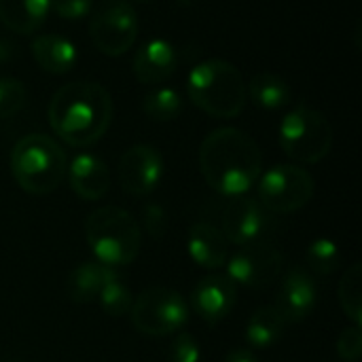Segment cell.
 Instances as JSON below:
<instances>
[{
  "label": "cell",
  "instance_id": "1",
  "mask_svg": "<svg viewBox=\"0 0 362 362\" xmlns=\"http://www.w3.org/2000/svg\"><path fill=\"white\" fill-rule=\"evenodd\" d=\"M199 168L206 182L225 197L248 193L263 174V153L242 129L210 132L199 146Z\"/></svg>",
  "mask_w": 362,
  "mask_h": 362
},
{
  "label": "cell",
  "instance_id": "2",
  "mask_svg": "<svg viewBox=\"0 0 362 362\" xmlns=\"http://www.w3.org/2000/svg\"><path fill=\"white\" fill-rule=\"evenodd\" d=\"M112 119V100L106 87L91 81L62 85L49 102V125L70 146L98 142Z\"/></svg>",
  "mask_w": 362,
  "mask_h": 362
},
{
  "label": "cell",
  "instance_id": "3",
  "mask_svg": "<svg viewBox=\"0 0 362 362\" xmlns=\"http://www.w3.org/2000/svg\"><path fill=\"white\" fill-rule=\"evenodd\" d=\"M189 100L214 119L238 117L246 102V83L242 72L225 59H204L195 64L187 78Z\"/></svg>",
  "mask_w": 362,
  "mask_h": 362
},
{
  "label": "cell",
  "instance_id": "4",
  "mask_svg": "<svg viewBox=\"0 0 362 362\" xmlns=\"http://www.w3.org/2000/svg\"><path fill=\"white\" fill-rule=\"evenodd\" d=\"M68 170L64 148L45 134H28L11 151V172L15 182L30 195L53 193Z\"/></svg>",
  "mask_w": 362,
  "mask_h": 362
},
{
  "label": "cell",
  "instance_id": "5",
  "mask_svg": "<svg viewBox=\"0 0 362 362\" xmlns=\"http://www.w3.org/2000/svg\"><path fill=\"white\" fill-rule=\"evenodd\" d=\"M85 240L95 261L108 267L134 263L142 248V231L138 221L117 206L98 208L87 216Z\"/></svg>",
  "mask_w": 362,
  "mask_h": 362
},
{
  "label": "cell",
  "instance_id": "6",
  "mask_svg": "<svg viewBox=\"0 0 362 362\" xmlns=\"http://www.w3.org/2000/svg\"><path fill=\"white\" fill-rule=\"evenodd\" d=\"M278 138L282 151L293 161L318 163L333 146V127L320 110L297 106L282 117Z\"/></svg>",
  "mask_w": 362,
  "mask_h": 362
},
{
  "label": "cell",
  "instance_id": "7",
  "mask_svg": "<svg viewBox=\"0 0 362 362\" xmlns=\"http://www.w3.org/2000/svg\"><path fill=\"white\" fill-rule=\"evenodd\" d=\"M189 303L168 286H153L138 295L132 303L129 318L136 331L148 337H168L182 331L189 322Z\"/></svg>",
  "mask_w": 362,
  "mask_h": 362
},
{
  "label": "cell",
  "instance_id": "8",
  "mask_svg": "<svg viewBox=\"0 0 362 362\" xmlns=\"http://www.w3.org/2000/svg\"><path fill=\"white\" fill-rule=\"evenodd\" d=\"M312 174L295 163L274 165L257 180V199L272 214H291L305 208L314 197Z\"/></svg>",
  "mask_w": 362,
  "mask_h": 362
},
{
  "label": "cell",
  "instance_id": "9",
  "mask_svg": "<svg viewBox=\"0 0 362 362\" xmlns=\"http://www.w3.org/2000/svg\"><path fill=\"white\" fill-rule=\"evenodd\" d=\"M138 30L140 21L136 8L127 0L104 2L89 21L93 47L108 57H119L129 51L138 38Z\"/></svg>",
  "mask_w": 362,
  "mask_h": 362
},
{
  "label": "cell",
  "instance_id": "10",
  "mask_svg": "<svg viewBox=\"0 0 362 362\" xmlns=\"http://www.w3.org/2000/svg\"><path fill=\"white\" fill-rule=\"evenodd\" d=\"M221 233L229 244L250 246V244H267L269 235L276 229L274 214L255 197H231L221 212Z\"/></svg>",
  "mask_w": 362,
  "mask_h": 362
},
{
  "label": "cell",
  "instance_id": "11",
  "mask_svg": "<svg viewBox=\"0 0 362 362\" xmlns=\"http://www.w3.org/2000/svg\"><path fill=\"white\" fill-rule=\"evenodd\" d=\"M225 267H227V276L238 286L263 288L274 284L282 276L284 255L272 244L240 246L238 252L229 255Z\"/></svg>",
  "mask_w": 362,
  "mask_h": 362
},
{
  "label": "cell",
  "instance_id": "12",
  "mask_svg": "<svg viewBox=\"0 0 362 362\" xmlns=\"http://www.w3.org/2000/svg\"><path fill=\"white\" fill-rule=\"evenodd\" d=\"M163 176V157L151 144H136L127 148L119 161V180L127 195H151Z\"/></svg>",
  "mask_w": 362,
  "mask_h": 362
},
{
  "label": "cell",
  "instance_id": "13",
  "mask_svg": "<svg viewBox=\"0 0 362 362\" xmlns=\"http://www.w3.org/2000/svg\"><path fill=\"white\" fill-rule=\"evenodd\" d=\"M238 303V284L227 274H210L191 291V308L204 322L216 325L227 318Z\"/></svg>",
  "mask_w": 362,
  "mask_h": 362
},
{
  "label": "cell",
  "instance_id": "14",
  "mask_svg": "<svg viewBox=\"0 0 362 362\" xmlns=\"http://www.w3.org/2000/svg\"><path fill=\"white\" fill-rule=\"evenodd\" d=\"M318 301V286L312 274L303 267H293L280 282L274 308L286 325L305 320Z\"/></svg>",
  "mask_w": 362,
  "mask_h": 362
},
{
  "label": "cell",
  "instance_id": "15",
  "mask_svg": "<svg viewBox=\"0 0 362 362\" xmlns=\"http://www.w3.org/2000/svg\"><path fill=\"white\" fill-rule=\"evenodd\" d=\"M178 66L176 47L168 38L146 40L134 57V74L142 85H159L168 81Z\"/></svg>",
  "mask_w": 362,
  "mask_h": 362
},
{
  "label": "cell",
  "instance_id": "16",
  "mask_svg": "<svg viewBox=\"0 0 362 362\" xmlns=\"http://www.w3.org/2000/svg\"><path fill=\"white\" fill-rule=\"evenodd\" d=\"M66 174H68L70 189L74 191V195H78L85 202H98L110 189L108 165L98 155H91V153L76 155L70 161Z\"/></svg>",
  "mask_w": 362,
  "mask_h": 362
},
{
  "label": "cell",
  "instance_id": "17",
  "mask_svg": "<svg viewBox=\"0 0 362 362\" xmlns=\"http://www.w3.org/2000/svg\"><path fill=\"white\" fill-rule=\"evenodd\" d=\"M189 257L204 269H221L229 259V242L212 223H195L187 235Z\"/></svg>",
  "mask_w": 362,
  "mask_h": 362
},
{
  "label": "cell",
  "instance_id": "18",
  "mask_svg": "<svg viewBox=\"0 0 362 362\" xmlns=\"http://www.w3.org/2000/svg\"><path fill=\"white\" fill-rule=\"evenodd\" d=\"M32 57L49 74H66L74 68L76 45L62 34H40L32 40Z\"/></svg>",
  "mask_w": 362,
  "mask_h": 362
},
{
  "label": "cell",
  "instance_id": "19",
  "mask_svg": "<svg viewBox=\"0 0 362 362\" xmlns=\"http://www.w3.org/2000/svg\"><path fill=\"white\" fill-rule=\"evenodd\" d=\"M117 276L119 274L115 267H108L100 261H85L78 267H74L72 274L68 276L66 293L74 303H91L98 299L100 291Z\"/></svg>",
  "mask_w": 362,
  "mask_h": 362
},
{
  "label": "cell",
  "instance_id": "20",
  "mask_svg": "<svg viewBox=\"0 0 362 362\" xmlns=\"http://www.w3.org/2000/svg\"><path fill=\"white\" fill-rule=\"evenodd\" d=\"M49 15V0H0V21L17 32H36Z\"/></svg>",
  "mask_w": 362,
  "mask_h": 362
},
{
  "label": "cell",
  "instance_id": "21",
  "mask_svg": "<svg viewBox=\"0 0 362 362\" xmlns=\"http://www.w3.org/2000/svg\"><path fill=\"white\" fill-rule=\"evenodd\" d=\"M246 93L252 100V104L263 110H280L288 106L293 100L291 85L274 72L255 74L246 85Z\"/></svg>",
  "mask_w": 362,
  "mask_h": 362
},
{
  "label": "cell",
  "instance_id": "22",
  "mask_svg": "<svg viewBox=\"0 0 362 362\" xmlns=\"http://www.w3.org/2000/svg\"><path fill=\"white\" fill-rule=\"evenodd\" d=\"M286 322L274 305L259 308L246 325V341L252 350H269L284 335Z\"/></svg>",
  "mask_w": 362,
  "mask_h": 362
},
{
  "label": "cell",
  "instance_id": "23",
  "mask_svg": "<svg viewBox=\"0 0 362 362\" xmlns=\"http://www.w3.org/2000/svg\"><path fill=\"white\" fill-rule=\"evenodd\" d=\"M339 305L344 314L352 320V325H362V265L354 263L346 269L339 288H337Z\"/></svg>",
  "mask_w": 362,
  "mask_h": 362
},
{
  "label": "cell",
  "instance_id": "24",
  "mask_svg": "<svg viewBox=\"0 0 362 362\" xmlns=\"http://www.w3.org/2000/svg\"><path fill=\"white\" fill-rule=\"evenodd\" d=\"M142 110L153 121H172L182 112V98L172 87H157L144 95Z\"/></svg>",
  "mask_w": 362,
  "mask_h": 362
},
{
  "label": "cell",
  "instance_id": "25",
  "mask_svg": "<svg viewBox=\"0 0 362 362\" xmlns=\"http://www.w3.org/2000/svg\"><path fill=\"white\" fill-rule=\"evenodd\" d=\"M308 265L316 276H329L333 272H337L339 263H341V252L337 248V244L329 238H318L308 246L305 252Z\"/></svg>",
  "mask_w": 362,
  "mask_h": 362
},
{
  "label": "cell",
  "instance_id": "26",
  "mask_svg": "<svg viewBox=\"0 0 362 362\" xmlns=\"http://www.w3.org/2000/svg\"><path fill=\"white\" fill-rule=\"evenodd\" d=\"M100 303V308L108 314V316H115V318H121V316H127L129 310H132V303H134V297H132V291L121 282V278H112L98 295L95 299Z\"/></svg>",
  "mask_w": 362,
  "mask_h": 362
},
{
  "label": "cell",
  "instance_id": "27",
  "mask_svg": "<svg viewBox=\"0 0 362 362\" xmlns=\"http://www.w3.org/2000/svg\"><path fill=\"white\" fill-rule=\"evenodd\" d=\"M25 104V85L15 76L0 78V121L17 115Z\"/></svg>",
  "mask_w": 362,
  "mask_h": 362
},
{
  "label": "cell",
  "instance_id": "28",
  "mask_svg": "<svg viewBox=\"0 0 362 362\" xmlns=\"http://www.w3.org/2000/svg\"><path fill=\"white\" fill-rule=\"evenodd\" d=\"M170 362H202V346L199 341L185 331H178L168 348Z\"/></svg>",
  "mask_w": 362,
  "mask_h": 362
},
{
  "label": "cell",
  "instance_id": "29",
  "mask_svg": "<svg viewBox=\"0 0 362 362\" xmlns=\"http://www.w3.org/2000/svg\"><path fill=\"white\" fill-rule=\"evenodd\" d=\"M337 354L346 362H358L362 356V325H350L337 339Z\"/></svg>",
  "mask_w": 362,
  "mask_h": 362
},
{
  "label": "cell",
  "instance_id": "30",
  "mask_svg": "<svg viewBox=\"0 0 362 362\" xmlns=\"http://www.w3.org/2000/svg\"><path fill=\"white\" fill-rule=\"evenodd\" d=\"M93 0H49V11L66 21H78L91 13Z\"/></svg>",
  "mask_w": 362,
  "mask_h": 362
},
{
  "label": "cell",
  "instance_id": "31",
  "mask_svg": "<svg viewBox=\"0 0 362 362\" xmlns=\"http://www.w3.org/2000/svg\"><path fill=\"white\" fill-rule=\"evenodd\" d=\"M142 225L144 231L153 240H161L168 231V214L159 204H146L142 210Z\"/></svg>",
  "mask_w": 362,
  "mask_h": 362
},
{
  "label": "cell",
  "instance_id": "32",
  "mask_svg": "<svg viewBox=\"0 0 362 362\" xmlns=\"http://www.w3.org/2000/svg\"><path fill=\"white\" fill-rule=\"evenodd\" d=\"M223 362H259V358H257L250 350L240 348V350H231V352L227 354V358Z\"/></svg>",
  "mask_w": 362,
  "mask_h": 362
},
{
  "label": "cell",
  "instance_id": "33",
  "mask_svg": "<svg viewBox=\"0 0 362 362\" xmlns=\"http://www.w3.org/2000/svg\"><path fill=\"white\" fill-rule=\"evenodd\" d=\"M6 53H8V47H6V45H2V42H0V62H2V59H4V57H6Z\"/></svg>",
  "mask_w": 362,
  "mask_h": 362
},
{
  "label": "cell",
  "instance_id": "34",
  "mask_svg": "<svg viewBox=\"0 0 362 362\" xmlns=\"http://www.w3.org/2000/svg\"><path fill=\"white\" fill-rule=\"evenodd\" d=\"M176 2H178L180 6H193V4H195L197 0H176Z\"/></svg>",
  "mask_w": 362,
  "mask_h": 362
},
{
  "label": "cell",
  "instance_id": "35",
  "mask_svg": "<svg viewBox=\"0 0 362 362\" xmlns=\"http://www.w3.org/2000/svg\"><path fill=\"white\" fill-rule=\"evenodd\" d=\"M4 362H28V361H23V358H8V361H4Z\"/></svg>",
  "mask_w": 362,
  "mask_h": 362
},
{
  "label": "cell",
  "instance_id": "36",
  "mask_svg": "<svg viewBox=\"0 0 362 362\" xmlns=\"http://www.w3.org/2000/svg\"><path fill=\"white\" fill-rule=\"evenodd\" d=\"M136 2H151V0H136Z\"/></svg>",
  "mask_w": 362,
  "mask_h": 362
}]
</instances>
